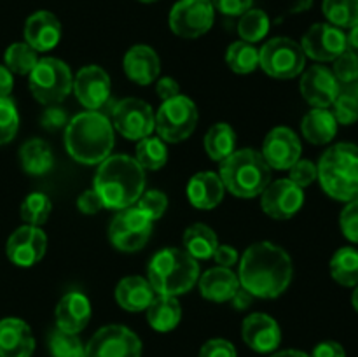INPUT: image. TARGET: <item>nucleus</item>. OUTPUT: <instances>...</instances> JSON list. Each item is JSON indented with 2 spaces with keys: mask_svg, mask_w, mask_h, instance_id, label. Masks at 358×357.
I'll use <instances>...</instances> for the list:
<instances>
[{
  "mask_svg": "<svg viewBox=\"0 0 358 357\" xmlns=\"http://www.w3.org/2000/svg\"><path fill=\"white\" fill-rule=\"evenodd\" d=\"M240 286L254 298L275 300L282 296L292 282V259L285 248L271 241L252 244L240 259Z\"/></svg>",
  "mask_w": 358,
  "mask_h": 357,
  "instance_id": "nucleus-1",
  "label": "nucleus"
},
{
  "mask_svg": "<svg viewBox=\"0 0 358 357\" xmlns=\"http://www.w3.org/2000/svg\"><path fill=\"white\" fill-rule=\"evenodd\" d=\"M93 189L100 195L105 209H128L138 202L145 189V170L135 158L108 156L98 167Z\"/></svg>",
  "mask_w": 358,
  "mask_h": 357,
  "instance_id": "nucleus-2",
  "label": "nucleus"
},
{
  "mask_svg": "<svg viewBox=\"0 0 358 357\" xmlns=\"http://www.w3.org/2000/svg\"><path fill=\"white\" fill-rule=\"evenodd\" d=\"M114 142V126L101 112H80L66 122L65 147L77 163L100 164L110 156Z\"/></svg>",
  "mask_w": 358,
  "mask_h": 357,
  "instance_id": "nucleus-3",
  "label": "nucleus"
},
{
  "mask_svg": "<svg viewBox=\"0 0 358 357\" xmlns=\"http://www.w3.org/2000/svg\"><path fill=\"white\" fill-rule=\"evenodd\" d=\"M147 280L159 296L177 298L198 284L199 262L182 248H161L147 266Z\"/></svg>",
  "mask_w": 358,
  "mask_h": 357,
  "instance_id": "nucleus-4",
  "label": "nucleus"
},
{
  "mask_svg": "<svg viewBox=\"0 0 358 357\" xmlns=\"http://www.w3.org/2000/svg\"><path fill=\"white\" fill-rule=\"evenodd\" d=\"M322 189L338 202L358 198V146L339 142L322 154L317 164Z\"/></svg>",
  "mask_w": 358,
  "mask_h": 357,
  "instance_id": "nucleus-5",
  "label": "nucleus"
},
{
  "mask_svg": "<svg viewBox=\"0 0 358 357\" xmlns=\"http://www.w3.org/2000/svg\"><path fill=\"white\" fill-rule=\"evenodd\" d=\"M220 178L231 195L238 198H255L271 182V168L255 149L234 150L220 161Z\"/></svg>",
  "mask_w": 358,
  "mask_h": 357,
  "instance_id": "nucleus-6",
  "label": "nucleus"
},
{
  "mask_svg": "<svg viewBox=\"0 0 358 357\" xmlns=\"http://www.w3.org/2000/svg\"><path fill=\"white\" fill-rule=\"evenodd\" d=\"M30 91L42 105H59L72 91L73 77L69 65L58 58H38L28 76Z\"/></svg>",
  "mask_w": 358,
  "mask_h": 357,
  "instance_id": "nucleus-7",
  "label": "nucleus"
},
{
  "mask_svg": "<svg viewBox=\"0 0 358 357\" xmlns=\"http://www.w3.org/2000/svg\"><path fill=\"white\" fill-rule=\"evenodd\" d=\"M198 107L191 98L178 94L161 104L156 112V132L164 142L178 144L189 139L198 125Z\"/></svg>",
  "mask_w": 358,
  "mask_h": 357,
  "instance_id": "nucleus-8",
  "label": "nucleus"
},
{
  "mask_svg": "<svg viewBox=\"0 0 358 357\" xmlns=\"http://www.w3.org/2000/svg\"><path fill=\"white\" fill-rule=\"evenodd\" d=\"M306 65L301 44L289 37H275L266 42L259 51V66L275 79H294L301 76Z\"/></svg>",
  "mask_w": 358,
  "mask_h": 357,
  "instance_id": "nucleus-9",
  "label": "nucleus"
},
{
  "mask_svg": "<svg viewBox=\"0 0 358 357\" xmlns=\"http://www.w3.org/2000/svg\"><path fill=\"white\" fill-rule=\"evenodd\" d=\"M83 357H142V342L126 326H103L84 345Z\"/></svg>",
  "mask_w": 358,
  "mask_h": 357,
  "instance_id": "nucleus-10",
  "label": "nucleus"
},
{
  "mask_svg": "<svg viewBox=\"0 0 358 357\" xmlns=\"http://www.w3.org/2000/svg\"><path fill=\"white\" fill-rule=\"evenodd\" d=\"M152 233V219L145 216L138 206L119 210L108 227L112 245L121 252H136L145 247Z\"/></svg>",
  "mask_w": 358,
  "mask_h": 357,
  "instance_id": "nucleus-11",
  "label": "nucleus"
},
{
  "mask_svg": "<svg viewBox=\"0 0 358 357\" xmlns=\"http://www.w3.org/2000/svg\"><path fill=\"white\" fill-rule=\"evenodd\" d=\"M212 0H178L170 10V28L182 38H198L213 27Z\"/></svg>",
  "mask_w": 358,
  "mask_h": 357,
  "instance_id": "nucleus-12",
  "label": "nucleus"
},
{
  "mask_svg": "<svg viewBox=\"0 0 358 357\" xmlns=\"http://www.w3.org/2000/svg\"><path fill=\"white\" fill-rule=\"evenodd\" d=\"M112 125L128 140H142L156 130V114L140 98H122L112 108Z\"/></svg>",
  "mask_w": 358,
  "mask_h": 357,
  "instance_id": "nucleus-13",
  "label": "nucleus"
},
{
  "mask_svg": "<svg viewBox=\"0 0 358 357\" xmlns=\"http://www.w3.org/2000/svg\"><path fill=\"white\" fill-rule=\"evenodd\" d=\"M304 55L320 63L334 62L348 49L346 34L331 23H315L301 42Z\"/></svg>",
  "mask_w": 358,
  "mask_h": 357,
  "instance_id": "nucleus-14",
  "label": "nucleus"
},
{
  "mask_svg": "<svg viewBox=\"0 0 358 357\" xmlns=\"http://www.w3.org/2000/svg\"><path fill=\"white\" fill-rule=\"evenodd\" d=\"M304 205V191L289 178L269 182L261 192V206L269 217L278 220L290 219Z\"/></svg>",
  "mask_w": 358,
  "mask_h": 357,
  "instance_id": "nucleus-15",
  "label": "nucleus"
},
{
  "mask_svg": "<svg viewBox=\"0 0 358 357\" xmlns=\"http://www.w3.org/2000/svg\"><path fill=\"white\" fill-rule=\"evenodd\" d=\"M45 248H48V237L41 226L23 224L7 240L6 254L16 266L30 268L44 258Z\"/></svg>",
  "mask_w": 358,
  "mask_h": 357,
  "instance_id": "nucleus-16",
  "label": "nucleus"
},
{
  "mask_svg": "<svg viewBox=\"0 0 358 357\" xmlns=\"http://www.w3.org/2000/svg\"><path fill=\"white\" fill-rule=\"evenodd\" d=\"M72 90L83 107L100 112L110 100V77L98 65L83 66L73 77Z\"/></svg>",
  "mask_w": 358,
  "mask_h": 357,
  "instance_id": "nucleus-17",
  "label": "nucleus"
},
{
  "mask_svg": "<svg viewBox=\"0 0 358 357\" xmlns=\"http://www.w3.org/2000/svg\"><path fill=\"white\" fill-rule=\"evenodd\" d=\"M261 154L271 170H289L301 160L299 136L287 126H276L266 135Z\"/></svg>",
  "mask_w": 358,
  "mask_h": 357,
  "instance_id": "nucleus-18",
  "label": "nucleus"
},
{
  "mask_svg": "<svg viewBox=\"0 0 358 357\" xmlns=\"http://www.w3.org/2000/svg\"><path fill=\"white\" fill-rule=\"evenodd\" d=\"M301 94L313 108H329L339 94V83L331 69L313 65L303 70L299 83Z\"/></svg>",
  "mask_w": 358,
  "mask_h": 357,
  "instance_id": "nucleus-19",
  "label": "nucleus"
},
{
  "mask_svg": "<svg viewBox=\"0 0 358 357\" xmlns=\"http://www.w3.org/2000/svg\"><path fill=\"white\" fill-rule=\"evenodd\" d=\"M241 338L257 354H271L282 343V329L268 314H250L241 326Z\"/></svg>",
  "mask_w": 358,
  "mask_h": 357,
  "instance_id": "nucleus-20",
  "label": "nucleus"
},
{
  "mask_svg": "<svg viewBox=\"0 0 358 357\" xmlns=\"http://www.w3.org/2000/svg\"><path fill=\"white\" fill-rule=\"evenodd\" d=\"M24 42L37 52L51 51L62 38V24L49 10H37L24 23Z\"/></svg>",
  "mask_w": 358,
  "mask_h": 357,
  "instance_id": "nucleus-21",
  "label": "nucleus"
},
{
  "mask_svg": "<svg viewBox=\"0 0 358 357\" xmlns=\"http://www.w3.org/2000/svg\"><path fill=\"white\" fill-rule=\"evenodd\" d=\"M126 77L138 86H149L157 80L161 72V62L157 52L150 46L138 44L128 49L122 59Z\"/></svg>",
  "mask_w": 358,
  "mask_h": 357,
  "instance_id": "nucleus-22",
  "label": "nucleus"
},
{
  "mask_svg": "<svg viewBox=\"0 0 358 357\" xmlns=\"http://www.w3.org/2000/svg\"><path fill=\"white\" fill-rule=\"evenodd\" d=\"M35 338L30 326L17 317L0 321V357H31Z\"/></svg>",
  "mask_w": 358,
  "mask_h": 357,
  "instance_id": "nucleus-23",
  "label": "nucleus"
},
{
  "mask_svg": "<svg viewBox=\"0 0 358 357\" xmlns=\"http://www.w3.org/2000/svg\"><path fill=\"white\" fill-rule=\"evenodd\" d=\"M56 328L66 332H80L91 318V303L80 290H70L56 304Z\"/></svg>",
  "mask_w": 358,
  "mask_h": 357,
  "instance_id": "nucleus-24",
  "label": "nucleus"
},
{
  "mask_svg": "<svg viewBox=\"0 0 358 357\" xmlns=\"http://www.w3.org/2000/svg\"><path fill=\"white\" fill-rule=\"evenodd\" d=\"M187 200L192 206L199 210H212L219 206L224 200L226 188L219 174L213 172H199L192 175L187 182Z\"/></svg>",
  "mask_w": 358,
  "mask_h": 357,
  "instance_id": "nucleus-25",
  "label": "nucleus"
},
{
  "mask_svg": "<svg viewBox=\"0 0 358 357\" xmlns=\"http://www.w3.org/2000/svg\"><path fill=\"white\" fill-rule=\"evenodd\" d=\"M198 286L205 300L213 303H226L240 289V279L231 268L215 266L199 275Z\"/></svg>",
  "mask_w": 358,
  "mask_h": 357,
  "instance_id": "nucleus-26",
  "label": "nucleus"
},
{
  "mask_svg": "<svg viewBox=\"0 0 358 357\" xmlns=\"http://www.w3.org/2000/svg\"><path fill=\"white\" fill-rule=\"evenodd\" d=\"M154 298H156V293L149 280L143 276H126L115 287V301L119 307L128 312L147 310Z\"/></svg>",
  "mask_w": 358,
  "mask_h": 357,
  "instance_id": "nucleus-27",
  "label": "nucleus"
},
{
  "mask_svg": "<svg viewBox=\"0 0 358 357\" xmlns=\"http://www.w3.org/2000/svg\"><path fill=\"white\" fill-rule=\"evenodd\" d=\"M338 121L329 108H311L301 121V132L310 144L324 146L334 140L338 133Z\"/></svg>",
  "mask_w": 358,
  "mask_h": 357,
  "instance_id": "nucleus-28",
  "label": "nucleus"
},
{
  "mask_svg": "<svg viewBox=\"0 0 358 357\" xmlns=\"http://www.w3.org/2000/svg\"><path fill=\"white\" fill-rule=\"evenodd\" d=\"M147 322L157 332H170L180 324L182 307L175 296H159L147 307Z\"/></svg>",
  "mask_w": 358,
  "mask_h": 357,
  "instance_id": "nucleus-29",
  "label": "nucleus"
},
{
  "mask_svg": "<svg viewBox=\"0 0 358 357\" xmlns=\"http://www.w3.org/2000/svg\"><path fill=\"white\" fill-rule=\"evenodd\" d=\"M20 163L30 175H44L55 164V156L49 144L42 139H31L20 149Z\"/></svg>",
  "mask_w": 358,
  "mask_h": 357,
  "instance_id": "nucleus-30",
  "label": "nucleus"
},
{
  "mask_svg": "<svg viewBox=\"0 0 358 357\" xmlns=\"http://www.w3.org/2000/svg\"><path fill=\"white\" fill-rule=\"evenodd\" d=\"M184 251L191 254L196 261H203V259L213 258L219 247V238L215 231L206 224H192L184 233Z\"/></svg>",
  "mask_w": 358,
  "mask_h": 357,
  "instance_id": "nucleus-31",
  "label": "nucleus"
},
{
  "mask_svg": "<svg viewBox=\"0 0 358 357\" xmlns=\"http://www.w3.org/2000/svg\"><path fill=\"white\" fill-rule=\"evenodd\" d=\"M203 146L213 161H224L234 153V147H236V133L233 126L227 122H215L206 132Z\"/></svg>",
  "mask_w": 358,
  "mask_h": 357,
  "instance_id": "nucleus-32",
  "label": "nucleus"
},
{
  "mask_svg": "<svg viewBox=\"0 0 358 357\" xmlns=\"http://www.w3.org/2000/svg\"><path fill=\"white\" fill-rule=\"evenodd\" d=\"M331 275L339 286H358V248L341 247L334 252L331 259Z\"/></svg>",
  "mask_w": 358,
  "mask_h": 357,
  "instance_id": "nucleus-33",
  "label": "nucleus"
},
{
  "mask_svg": "<svg viewBox=\"0 0 358 357\" xmlns=\"http://www.w3.org/2000/svg\"><path fill=\"white\" fill-rule=\"evenodd\" d=\"M136 161L143 170H161L168 161L166 142L159 136H145L136 144Z\"/></svg>",
  "mask_w": 358,
  "mask_h": 357,
  "instance_id": "nucleus-34",
  "label": "nucleus"
},
{
  "mask_svg": "<svg viewBox=\"0 0 358 357\" xmlns=\"http://www.w3.org/2000/svg\"><path fill=\"white\" fill-rule=\"evenodd\" d=\"M226 63L234 74H252L259 66V51L245 41H236L227 48Z\"/></svg>",
  "mask_w": 358,
  "mask_h": 357,
  "instance_id": "nucleus-35",
  "label": "nucleus"
},
{
  "mask_svg": "<svg viewBox=\"0 0 358 357\" xmlns=\"http://www.w3.org/2000/svg\"><path fill=\"white\" fill-rule=\"evenodd\" d=\"M322 10L329 23L341 30L358 24V0H324Z\"/></svg>",
  "mask_w": 358,
  "mask_h": 357,
  "instance_id": "nucleus-36",
  "label": "nucleus"
},
{
  "mask_svg": "<svg viewBox=\"0 0 358 357\" xmlns=\"http://www.w3.org/2000/svg\"><path fill=\"white\" fill-rule=\"evenodd\" d=\"M3 62H6L3 65L13 74H17V76H30L34 66L37 65L38 55L27 42H16V44H10L6 49Z\"/></svg>",
  "mask_w": 358,
  "mask_h": 357,
  "instance_id": "nucleus-37",
  "label": "nucleus"
},
{
  "mask_svg": "<svg viewBox=\"0 0 358 357\" xmlns=\"http://www.w3.org/2000/svg\"><path fill=\"white\" fill-rule=\"evenodd\" d=\"M269 31V18L262 9H248L247 13L240 16L238 23V34L241 41L254 44L262 41Z\"/></svg>",
  "mask_w": 358,
  "mask_h": 357,
  "instance_id": "nucleus-38",
  "label": "nucleus"
},
{
  "mask_svg": "<svg viewBox=\"0 0 358 357\" xmlns=\"http://www.w3.org/2000/svg\"><path fill=\"white\" fill-rule=\"evenodd\" d=\"M52 210V203L49 200L48 195L44 192H30L27 198L23 200L20 209L21 219L24 220V224H30V226H42V224L48 220L49 214Z\"/></svg>",
  "mask_w": 358,
  "mask_h": 357,
  "instance_id": "nucleus-39",
  "label": "nucleus"
},
{
  "mask_svg": "<svg viewBox=\"0 0 358 357\" xmlns=\"http://www.w3.org/2000/svg\"><path fill=\"white\" fill-rule=\"evenodd\" d=\"M48 349L52 357H83L84 345L76 332L56 328L48 338Z\"/></svg>",
  "mask_w": 358,
  "mask_h": 357,
  "instance_id": "nucleus-40",
  "label": "nucleus"
},
{
  "mask_svg": "<svg viewBox=\"0 0 358 357\" xmlns=\"http://www.w3.org/2000/svg\"><path fill=\"white\" fill-rule=\"evenodd\" d=\"M20 130V114L14 102L7 98H0V146H6L16 136Z\"/></svg>",
  "mask_w": 358,
  "mask_h": 357,
  "instance_id": "nucleus-41",
  "label": "nucleus"
},
{
  "mask_svg": "<svg viewBox=\"0 0 358 357\" xmlns=\"http://www.w3.org/2000/svg\"><path fill=\"white\" fill-rule=\"evenodd\" d=\"M332 74L339 83V91L343 88H348L350 84L358 80V58L352 51L346 49L341 56L334 59V66H332Z\"/></svg>",
  "mask_w": 358,
  "mask_h": 357,
  "instance_id": "nucleus-42",
  "label": "nucleus"
},
{
  "mask_svg": "<svg viewBox=\"0 0 358 357\" xmlns=\"http://www.w3.org/2000/svg\"><path fill=\"white\" fill-rule=\"evenodd\" d=\"M331 107L338 125L350 126L358 121V98L353 94L339 93Z\"/></svg>",
  "mask_w": 358,
  "mask_h": 357,
  "instance_id": "nucleus-43",
  "label": "nucleus"
},
{
  "mask_svg": "<svg viewBox=\"0 0 358 357\" xmlns=\"http://www.w3.org/2000/svg\"><path fill=\"white\" fill-rule=\"evenodd\" d=\"M135 206H138L149 219L156 220L166 212L168 196L164 192L157 191V189H149V191L142 192V196L135 203Z\"/></svg>",
  "mask_w": 358,
  "mask_h": 357,
  "instance_id": "nucleus-44",
  "label": "nucleus"
},
{
  "mask_svg": "<svg viewBox=\"0 0 358 357\" xmlns=\"http://www.w3.org/2000/svg\"><path fill=\"white\" fill-rule=\"evenodd\" d=\"M289 181H292L294 184H297L303 189L313 184L318 178L317 164L310 160H297L296 163L289 168Z\"/></svg>",
  "mask_w": 358,
  "mask_h": 357,
  "instance_id": "nucleus-45",
  "label": "nucleus"
},
{
  "mask_svg": "<svg viewBox=\"0 0 358 357\" xmlns=\"http://www.w3.org/2000/svg\"><path fill=\"white\" fill-rule=\"evenodd\" d=\"M339 226H341L343 234L350 241L358 244V198L346 203L341 216H339Z\"/></svg>",
  "mask_w": 358,
  "mask_h": 357,
  "instance_id": "nucleus-46",
  "label": "nucleus"
},
{
  "mask_svg": "<svg viewBox=\"0 0 358 357\" xmlns=\"http://www.w3.org/2000/svg\"><path fill=\"white\" fill-rule=\"evenodd\" d=\"M199 357H238L236 349L224 338L208 340L199 350Z\"/></svg>",
  "mask_w": 358,
  "mask_h": 357,
  "instance_id": "nucleus-47",
  "label": "nucleus"
},
{
  "mask_svg": "<svg viewBox=\"0 0 358 357\" xmlns=\"http://www.w3.org/2000/svg\"><path fill=\"white\" fill-rule=\"evenodd\" d=\"M252 4H254V0H212L213 9L219 10L224 16L231 18L245 14L248 9H252Z\"/></svg>",
  "mask_w": 358,
  "mask_h": 357,
  "instance_id": "nucleus-48",
  "label": "nucleus"
},
{
  "mask_svg": "<svg viewBox=\"0 0 358 357\" xmlns=\"http://www.w3.org/2000/svg\"><path fill=\"white\" fill-rule=\"evenodd\" d=\"M66 122H69V115L59 105H49L41 118V125L49 132H55L62 126H66Z\"/></svg>",
  "mask_w": 358,
  "mask_h": 357,
  "instance_id": "nucleus-49",
  "label": "nucleus"
},
{
  "mask_svg": "<svg viewBox=\"0 0 358 357\" xmlns=\"http://www.w3.org/2000/svg\"><path fill=\"white\" fill-rule=\"evenodd\" d=\"M77 209H79L83 214L91 216V214H98L101 209H105V206H103V202H101L100 195H98L94 189H87V191H84L83 195L77 198Z\"/></svg>",
  "mask_w": 358,
  "mask_h": 357,
  "instance_id": "nucleus-50",
  "label": "nucleus"
},
{
  "mask_svg": "<svg viewBox=\"0 0 358 357\" xmlns=\"http://www.w3.org/2000/svg\"><path fill=\"white\" fill-rule=\"evenodd\" d=\"M156 93H157V97L161 98V102L171 100V98H175L180 94V86H178L177 80L170 76L157 77Z\"/></svg>",
  "mask_w": 358,
  "mask_h": 357,
  "instance_id": "nucleus-51",
  "label": "nucleus"
},
{
  "mask_svg": "<svg viewBox=\"0 0 358 357\" xmlns=\"http://www.w3.org/2000/svg\"><path fill=\"white\" fill-rule=\"evenodd\" d=\"M311 357H346L345 349L341 343L332 342V340H325V342L318 343L313 349Z\"/></svg>",
  "mask_w": 358,
  "mask_h": 357,
  "instance_id": "nucleus-52",
  "label": "nucleus"
},
{
  "mask_svg": "<svg viewBox=\"0 0 358 357\" xmlns=\"http://www.w3.org/2000/svg\"><path fill=\"white\" fill-rule=\"evenodd\" d=\"M217 266H222V268H233L238 262V252L236 248L231 247V245H219L213 254Z\"/></svg>",
  "mask_w": 358,
  "mask_h": 357,
  "instance_id": "nucleus-53",
  "label": "nucleus"
},
{
  "mask_svg": "<svg viewBox=\"0 0 358 357\" xmlns=\"http://www.w3.org/2000/svg\"><path fill=\"white\" fill-rule=\"evenodd\" d=\"M229 303L233 304V308H236V310H247V308L254 303V296H252L245 287L240 286V289L234 293V296L231 298Z\"/></svg>",
  "mask_w": 358,
  "mask_h": 357,
  "instance_id": "nucleus-54",
  "label": "nucleus"
},
{
  "mask_svg": "<svg viewBox=\"0 0 358 357\" xmlns=\"http://www.w3.org/2000/svg\"><path fill=\"white\" fill-rule=\"evenodd\" d=\"M14 88V76L6 65H0V98H7Z\"/></svg>",
  "mask_w": 358,
  "mask_h": 357,
  "instance_id": "nucleus-55",
  "label": "nucleus"
},
{
  "mask_svg": "<svg viewBox=\"0 0 358 357\" xmlns=\"http://www.w3.org/2000/svg\"><path fill=\"white\" fill-rule=\"evenodd\" d=\"M346 44H348V51H352L358 58V24L353 27L350 34L346 35Z\"/></svg>",
  "mask_w": 358,
  "mask_h": 357,
  "instance_id": "nucleus-56",
  "label": "nucleus"
},
{
  "mask_svg": "<svg viewBox=\"0 0 358 357\" xmlns=\"http://www.w3.org/2000/svg\"><path fill=\"white\" fill-rule=\"evenodd\" d=\"M271 357H311V356L301 352V350L290 349V350H280V352H275Z\"/></svg>",
  "mask_w": 358,
  "mask_h": 357,
  "instance_id": "nucleus-57",
  "label": "nucleus"
},
{
  "mask_svg": "<svg viewBox=\"0 0 358 357\" xmlns=\"http://www.w3.org/2000/svg\"><path fill=\"white\" fill-rule=\"evenodd\" d=\"M352 304H353V308L358 312V286H355V290H353V294H352Z\"/></svg>",
  "mask_w": 358,
  "mask_h": 357,
  "instance_id": "nucleus-58",
  "label": "nucleus"
},
{
  "mask_svg": "<svg viewBox=\"0 0 358 357\" xmlns=\"http://www.w3.org/2000/svg\"><path fill=\"white\" fill-rule=\"evenodd\" d=\"M140 2H145V4H152V2H157V0H140Z\"/></svg>",
  "mask_w": 358,
  "mask_h": 357,
  "instance_id": "nucleus-59",
  "label": "nucleus"
}]
</instances>
